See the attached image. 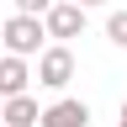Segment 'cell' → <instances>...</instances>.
<instances>
[{
    "mask_svg": "<svg viewBox=\"0 0 127 127\" xmlns=\"http://www.w3.org/2000/svg\"><path fill=\"white\" fill-rule=\"evenodd\" d=\"M42 16H27V11H16L5 27H0V48H5V53H21V58H32L42 48Z\"/></svg>",
    "mask_w": 127,
    "mask_h": 127,
    "instance_id": "6da1fadb",
    "label": "cell"
},
{
    "mask_svg": "<svg viewBox=\"0 0 127 127\" xmlns=\"http://www.w3.org/2000/svg\"><path fill=\"white\" fill-rule=\"evenodd\" d=\"M32 79H37L42 90H64V85L74 79V53H69L64 42L42 48V53H37V74H32Z\"/></svg>",
    "mask_w": 127,
    "mask_h": 127,
    "instance_id": "7a4b0ae2",
    "label": "cell"
},
{
    "mask_svg": "<svg viewBox=\"0 0 127 127\" xmlns=\"http://www.w3.org/2000/svg\"><path fill=\"white\" fill-rule=\"evenodd\" d=\"M42 32L58 37V42L79 37V32H85V5H74V0H53V5L42 11Z\"/></svg>",
    "mask_w": 127,
    "mask_h": 127,
    "instance_id": "3957f363",
    "label": "cell"
},
{
    "mask_svg": "<svg viewBox=\"0 0 127 127\" xmlns=\"http://www.w3.org/2000/svg\"><path fill=\"white\" fill-rule=\"evenodd\" d=\"M37 127H90V106L74 101V95H64V101L37 111Z\"/></svg>",
    "mask_w": 127,
    "mask_h": 127,
    "instance_id": "277c9868",
    "label": "cell"
},
{
    "mask_svg": "<svg viewBox=\"0 0 127 127\" xmlns=\"http://www.w3.org/2000/svg\"><path fill=\"white\" fill-rule=\"evenodd\" d=\"M0 122H5V127H37V101H32L27 90L0 95Z\"/></svg>",
    "mask_w": 127,
    "mask_h": 127,
    "instance_id": "5b68a950",
    "label": "cell"
},
{
    "mask_svg": "<svg viewBox=\"0 0 127 127\" xmlns=\"http://www.w3.org/2000/svg\"><path fill=\"white\" fill-rule=\"evenodd\" d=\"M27 85H32L27 58L21 53H0V95H16V90H27Z\"/></svg>",
    "mask_w": 127,
    "mask_h": 127,
    "instance_id": "8992f818",
    "label": "cell"
},
{
    "mask_svg": "<svg viewBox=\"0 0 127 127\" xmlns=\"http://www.w3.org/2000/svg\"><path fill=\"white\" fill-rule=\"evenodd\" d=\"M106 37L117 42V48H127V11H111L106 16Z\"/></svg>",
    "mask_w": 127,
    "mask_h": 127,
    "instance_id": "52a82bcc",
    "label": "cell"
},
{
    "mask_svg": "<svg viewBox=\"0 0 127 127\" xmlns=\"http://www.w3.org/2000/svg\"><path fill=\"white\" fill-rule=\"evenodd\" d=\"M48 5H53V0H16V11H27V16H42Z\"/></svg>",
    "mask_w": 127,
    "mask_h": 127,
    "instance_id": "ba28073f",
    "label": "cell"
},
{
    "mask_svg": "<svg viewBox=\"0 0 127 127\" xmlns=\"http://www.w3.org/2000/svg\"><path fill=\"white\" fill-rule=\"evenodd\" d=\"M74 5H85V11H90V5H106V0H74Z\"/></svg>",
    "mask_w": 127,
    "mask_h": 127,
    "instance_id": "9c48e42d",
    "label": "cell"
},
{
    "mask_svg": "<svg viewBox=\"0 0 127 127\" xmlns=\"http://www.w3.org/2000/svg\"><path fill=\"white\" fill-rule=\"evenodd\" d=\"M122 122H127V101H122Z\"/></svg>",
    "mask_w": 127,
    "mask_h": 127,
    "instance_id": "30bf717a",
    "label": "cell"
},
{
    "mask_svg": "<svg viewBox=\"0 0 127 127\" xmlns=\"http://www.w3.org/2000/svg\"><path fill=\"white\" fill-rule=\"evenodd\" d=\"M0 53H5V48H0Z\"/></svg>",
    "mask_w": 127,
    "mask_h": 127,
    "instance_id": "8fae6325",
    "label": "cell"
},
{
    "mask_svg": "<svg viewBox=\"0 0 127 127\" xmlns=\"http://www.w3.org/2000/svg\"><path fill=\"white\" fill-rule=\"evenodd\" d=\"M122 127H127V122H122Z\"/></svg>",
    "mask_w": 127,
    "mask_h": 127,
    "instance_id": "7c38bea8",
    "label": "cell"
}]
</instances>
